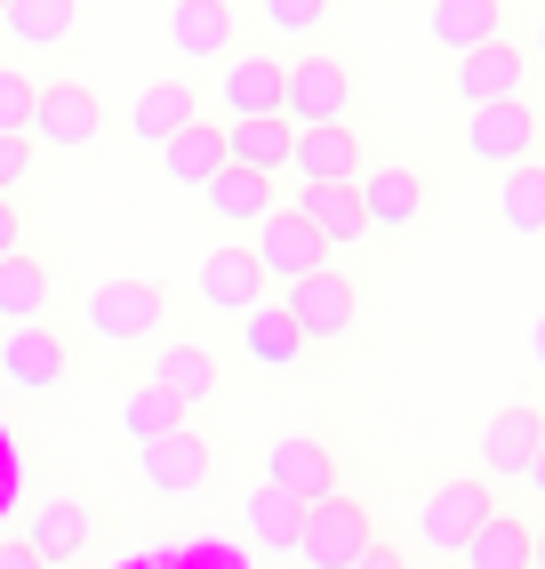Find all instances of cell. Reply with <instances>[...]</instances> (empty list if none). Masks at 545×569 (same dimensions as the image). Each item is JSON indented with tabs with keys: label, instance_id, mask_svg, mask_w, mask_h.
I'll return each mask as SVG.
<instances>
[{
	"label": "cell",
	"instance_id": "obj_9",
	"mask_svg": "<svg viewBox=\"0 0 545 569\" xmlns=\"http://www.w3.org/2000/svg\"><path fill=\"white\" fill-rule=\"evenodd\" d=\"M489 506H497V498H489V481H482V473H474V481H442L434 498H425V513H417V538L434 546V553H457V546L482 529Z\"/></svg>",
	"mask_w": 545,
	"mask_h": 569
},
{
	"label": "cell",
	"instance_id": "obj_33",
	"mask_svg": "<svg viewBox=\"0 0 545 569\" xmlns=\"http://www.w3.org/2000/svg\"><path fill=\"white\" fill-rule=\"evenodd\" d=\"M249 353L281 369V361H297V353H305V337H297V321H289L281 306H249Z\"/></svg>",
	"mask_w": 545,
	"mask_h": 569
},
{
	"label": "cell",
	"instance_id": "obj_28",
	"mask_svg": "<svg viewBox=\"0 0 545 569\" xmlns=\"http://www.w3.org/2000/svg\"><path fill=\"white\" fill-rule=\"evenodd\" d=\"M241 521H249V538H257L272 561H289V553H297V521H305V506H297V498H281L272 481H257L249 498H241Z\"/></svg>",
	"mask_w": 545,
	"mask_h": 569
},
{
	"label": "cell",
	"instance_id": "obj_17",
	"mask_svg": "<svg viewBox=\"0 0 545 569\" xmlns=\"http://www.w3.org/2000/svg\"><path fill=\"white\" fill-rule=\"evenodd\" d=\"M265 481L281 489V498H297V506H314V498H329L337 489V466H329V449L321 441H272L265 449Z\"/></svg>",
	"mask_w": 545,
	"mask_h": 569
},
{
	"label": "cell",
	"instance_id": "obj_15",
	"mask_svg": "<svg viewBox=\"0 0 545 569\" xmlns=\"http://www.w3.org/2000/svg\"><path fill=\"white\" fill-rule=\"evenodd\" d=\"M169 49L185 64L232 57V0H169Z\"/></svg>",
	"mask_w": 545,
	"mask_h": 569
},
{
	"label": "cell",
	"instance_id": "obj_35",
	"mask_svg": "<svg viewBox=\"0 0 545 569\" xmlns=\"http://www.w3.org/2000/svg\"><path fill=\"white\" fill-rule=\"evenodd\" d=\"M272 32H321L329 24V0H257Z\"/></svg>",
	"mask_w": 545,
	"mask_h": 569
},
{
	"label": "cell",
	"instance_id": "obj_44",
	"mask_svg": "<svg viewBox=\"0 0 545 569\" xmlns=\"http://www.w3.org/2000/svg\"><path fill=\"white\" fill-rule=\"evenodd\" d=\"M0 9H9V0H0Z\"/></svg>",
	"mask_w": 545,
	"mask_h": 569
},
{
	"label": "cell",
	"instance_id": "obj_39",
	"mask_svg": "<svg viewBox=\"0 0 545 569\" xmlns=\"http://www.w3.org/2000/svg\"><path fill=\"white\" fill-rule=\"evenodd\" d=\"M0 569H41V561H32V546H24V538H0Z\"/></svg>",
	"mask_w": 545,
	"mask_h": 569
},
{
	"label": "cell",
	"instance_id": "obj_18",
	"mask_svg": "<svg viewBox=\"0 0 545 569\" xmlns=\"http://www.w3.org/2000/svg\"><path fill=\"white\" fill-rule=\"evenodd\" d=\"M265 264L249 257V249H209L201 257V306H217V313H249V306H265Z\"/></svg>",
	"mask_w": 545,
	"mask_h": 569
},
{
	"label": "cell",
	"instance_id": "obj_3",
	"mask_svg": "<svg viewBox=\"0 0 545 569\" xmlns=\"http://www.w3.org/2000/svg\"><path fill=\"white\" fill-rule=\"evenodd\" d=\"M281 313L297 321L305 346H337V337L361 321V289L345 281L337 264H321V273H305V281H289V289H281Z\"/></svg>",
	"mask_w": 545,
	"mask_h": 569
},
{
	"label": "cell",
	"instance_id": "obj_43",
	"mask_svg": "<svg viewBox=\"0 0 545 569\" xmlns=\"http://www.w3.org/2000/svg\"><path fill=\"white\" fill-rule=\"evenodd\" d=\"M537 57H545V24H537Z\"/></svg>",
	"mask_w": 545,
	"mask_h": 569
},
{
	"label": "cell",
	"instance_id": "obj_20",
	"mask_svg": "<svg viewBox=\"0 0 545 569\" xmlns=\"http://www.w3.org/2000/svg\"><path fill=\"white\" fill-rule=\"evenodd\" d=\"M281 57H232L225 64V112H232V121H265V112H281Z\"/></svg>",
	"mask_w": 545,
	"mask_h": 569
},
{
	"label": "cell",
	"instance_id": "obj_14",
	"mask_svg": "<svg viewBox=\"0 0 545 569\" xmlns=\"http://www.w3.org/2000/svg\"><path fill=\"white\" fill-rule=\"evenodd\" d=\"M297 217L321 233V249H329V257H337V249H361V233H369L361 177H354V184H305V193H297Z\"/></svg>",
	"mask_w": 545,
	"mask_h": 569
},
{
	"label": "cell",
	"instance_id": "obj_5",
	"mask_svg": "<svg viewBox=\"0 0 545 569\" xmlns=\"http://www.w3.org/2000/svg\"><path fill=\"white\" fill-rule=\"evenodd\" d=\"M89 529H97V513H89V498H72V489H41V498L24 506V546H32L41 569H72L89 553Z\"/></svg>",
	"mask_w": 545,
	"mask_h": 569
},
{
	"label": "cell",
	"instance_id": "obj_38",
	"mask_svg": "<svg viewBox=\"0 0 545 569\" xmlns=\"http://www.w3.org/2000/svg\"><path fill=\"white\" fill-rule=\"evenodd\" d=\"M24 249V217H17V201H0V257H17Z\"/></svg>",
	"mask_w": 545,
	"mask_h": 569
},
{
	"label": "cell",
	"instance_id": "obj_8",
	"mask_svg": "<svg viewBox=\"0 0 545 569\" xmlns=\"http://www.w3.org/2000/svg\"><path fill=\"white\" fill-rule=\"evenodd\" d=\"M249 257L265 264V281H272V289H289V281H305V273H321V264H329L321 233H314V224H305L297 209H272V217L257 224Z\"/></svg>",
	"mask_w": 545,
	"mask_h": 569
},
{
	"label": "cell",
	"instance_id": "obj_2",
	"mask_svg": "<svg viewBox=\"0 0 545 569\" xmlns=\"http://www.w3.org/2000/svg\"><path fill=\"white\" fill-rule=\"evenodd\" d=\"M369 538H377V529H369V506L329 489V498H314V506H305V521H297V561H305V569H354V553H361Z\"/></svg>",
	"mask_w": 545,
	"mask_h": 569
},
{
	"label": "cell",
	"instance_id": "obj_4",
	"mask_svg": "<svg viewBox=\"0 0 545 569\" xmlns=\"http://www.w3.org/2000/svg\"><path fill=\"white\" fill-rule=\"evenodd\" d=\"M81 321L97 346H145L169 321V297H161V281H105V289H89Z\"/></svg>",
	"mask_w": 545,
	"mask_h": 569
},
{
	"label": "cell",
	"instance_id": "obj_40",
	"mask_svg": "<svg viewBox=\"0 0 545 569\" xmlns=\"http://www.w3.org/2000/svg\"><path fill=\"white\" fill-rule=\"evenodd\" d=\"M522 481H529V489H537V498H545V441H537V458L522 466Z\"/></svg>",
	"mask_w": 545,
	"mask_h": 569
},
{
	"label": "cell",
	"instance_id": "obj_21",
	"mask_svg": "<svg viewBox=\"0 0 545 569\" xmlns=\"http://www.w3.org/2000/svg\"><path fill=\"white\" fill-rule=\"evenodd\" d=\"M289 144H297V129L281 121V112H265V121H225V161H232V169L281 177V169H289Z\"/></svg>",
	"mask_w": 545,
	"mask_h": 569
},
{
	"label": "cell",
	"instance_id": "obj_12",
	"mask_svg": "<svg viewBox=\"0 0 545 569\" xmlns=\"http://www.w3.org/2000/svg\"><path fill=\"white\" fill-rule=\"evenodd\" d=\"M522 81H529V57L505 41V32L457 57V97L465 104H505V97H522Z\"/></svg>",
	"mask_w": 545,
	"mask_h": 569
},
{
	"label": "cell",
	"instance_id": "obj_30",
	"mask_svg": "<svg viewBox=\"0 0 545 569\" xmlns=\"http://www.w3.org/2000/svg\"><path fill=\"white\" fill-rule=\"evenodd\" d=\"M497 24H505V0H434V17H425V32H434L442 49H482L497 41Z\"/></svg>",
	"mask_w": 545,
	"mask_h": 569
},
{
	"label": "cell",
	"instance_id": "obj_22",
	"mask_svg": "<svg viewBox=\"0 0 545 569\" xmlns=\"http://www.w3.org/2000/svg\"><path fill=\"white\" fill-rule=\"evenodd\" d=\"M201 201H209V217L217 224H265L272 209H281V201H272V177H257V169H217L209 184H201Z\"/></svg>",
	"mask_w": 545,
	"mask_h": 569
},
{
	"label": "cell",
	"instance_id": "obj_19",
	"mask_svg": "<svg viewBox=\"0 0 545 569\" xmlns=\"http://www.w3.org/2000/svg\"><path fill=\"white\" fill-rule=\"evenodd\" d=\"M185 121H201V89H192V81H152V89H137V104H129V137L152 144V153H161Z\"/></svg>",
	"mask_w": 545,
	"mask_h": 569
},
{
	"label": "cell",
	"instance_id": "obj_1",
	"mask_svg": "<svg viewBox=\"0 0 545 569\" xmlns=\"http://www.w3.org/2000/svg\"><path fill=\"white\" fill-rule=\"evenodd\" d=\"M354 112V64L345 57H297L281 72V121L289 129H329Z\"/></svg>",
	"mask_w": 545,
	"mask_h": 569
},
{
	"label": "cell",
	"instance_id": "obj_36",
	"mask_svg": "<svg viewBox=\"0 0 545 569\" xmlns=\"http://www.w3.org/2000/svg\"><path fill=\"white\" fill-rule=\"evenodd\" d=\"M24 169H32V137H0V201L24 184Z\"/></svg>",
	"mask_w": 545,
	"mask_h": 569
},
{
	"label": "cell",
	"instance_id": "obj_41",
	"mask_svg": "<svg viewBox=\"0 0 545 569\" xmlns=\"http://www.w3.org/2000/svg\"><path fill=\"white\" fill-rule=\"evenodd\" d=\"M529 361H537V369H545V313H537V321H529Z\"/></svg>",
	"mask_w": 545,
	"mask_h": 569
},
{
	"label": "cell",
	"instance_id": "obj_6",
	"mask_svg": "<svg viewBox=\"0 0 545 569\" xmlns=\"http://www.w3.org/2000/svg\"><path fill=\"white\" fill-rule=\"evenodd\" d=\"M72 377V346H65V329L57 321H24L0 337V386H17V393H57Z\"/></svg>",
	"mask_w": 545,
	"mask_h": 569
},
{
	"label": "cell",
	"instance_id": "obj_37",
	"mask_svg": "<svg viewBox=\"0 0 545 569\" xmlns=\"http://www.w3.org/2000/svg\"><path fill=\"white\" fill-rule=\"evenodd\" d=\"M354 569H409V561H402V546H385V538H369V546L354 553Z\"/></svg>",
	"mask_w": 545,
	"mask_h": 569
},
{
	"label": "cell",
	"instance_id": "obj_34",
	"mask_svg": "<svg viewBox=\"0 0 545 569\" xmlns=\"http://www.w3.org/2000/svg\"><path fill=\"white\" fill-rule=\"evenodd\" d=\"M32 97H41V89H32V72L24 64H0V137H24L32 129Z\"/></svg>",
	"mask_w": 545,
	"mask_h": 569
},
{
	"label": "cell",
	"instance_id": "obj_31",
	"mask_svg": "<svg viewBox=\"0 0 545 569\" xmlns=\"http://www.w3.org/2000/svg\"><path fill=\"white\" fill-rule=\"evenodd\" d=\"M497 217H505V233H522L537 241L545 233V169L522 161V169H505V193H497Z\"/></svg>",
	"mask_w": 545,
	"mask_h": 569
},
{
	"label": "cell",
	"instance_id": "obj_13",
	"mask_svg": "<svg viewBox=\"0 0 545 569\" xmlns=\"http://www.w3.org/2000/svg\"><path fill=\"white\" fill-rule=\"evenodd\" d=\"M537 441H545V417L537 409H497L489 417V426H482V449H474V458H482V481H522V466L537 458Z\"/></svg>",
	"mask_w": 545,
	"mask_h": 569
},
{
	"label": "cell",
	"instance_id": "obj_11",
	"mask_svg": "<svg viewBox=\"0 0 545 569\" xmlns=\"http://www.w3.org/2000/svg\"><path fill=\"white\" fill-rule=\"evenodd\" d=\"M137 466H145V481L161 489V498H192V489L209 481V441L192 426H177L161 441H137Z\"/></svg>",
	"mask_w": 545,
	"mask_h": 569
},
{
	"label": "cell",
	"instance_id": "obj_29",
	"mask_svg": "<svg viewBox=\"0 0 545 569\" xmlns=\"http://www.w3.org/2000/svg\"><path fill=\"white\" fill-rule=\"evenodd\" d=\"M161 161H169L177 184H192V193H201V184L225 169V121H185V129L161 144Z\"/></svg>",
	"mask_w": 545,
	"mask_h": 569
},
{
	"label": "cell",
	"instance_id": "obj_42",
	"mask_svg": "<svg viewBox=\"0 0 545 569\" xmlns=\"http://www.w3.org/2000/svg\"><path fill=\"white\" fill-rule=\"evenodd\" d=\"M529 569H545V529H529Z\"/></svg>",
	"mask_w": 545,
	"mask_h": 569
},
{
	"label": "cell",
	"instance_id": "obj_10",
	"mask_svg": "<svg viewBox=\"0 0 545 569\" xmlns=\"http://www.w3.org/2000/svg\"><path fill=\"white\" fill-rule=\"evenodd\" d=\"M465 144H474V161H489V169H522V161H529V144H537V112H529L522 97L474 104V121H465Z\"/></svg>",
	"mask_w": 545,
	"mask_h": 569
},
{
	"label": "cell",
	"instance_id": "obj_24",
	"mask_svg": "<svg viewBox=\"0 0 545 569\" xmlns=\"http://www.w3.org/2000/svg\"><path fill=\"white\" fill-rule=\"evenodd\" d=\"M457 561H465V569H529V521L505 513V506H489L482 529L457 546Z\"/></svg>",
	"mask_w": 545,
	"mask_h": 569
},
{
	"label": "cell",
	"instance_id": "obj_27",
	"mask_svg": "<svg viewBox=\"0 0 545 569\" xmlns=\"http://www.w3.org/2000/svg\"><path fill=\"white\" fill-rule=\"evenodd\" d=\"M361 209H369V233H402V224L425 217V184L409 169H369L361 177Z\"/></svg>",
	"mask_w": 545,
	"mask_h": 569
},
{
	"label": "cell",
	"instance_id": "obj_32",
	"mask_svg": "<svg viewBox=\"0 0 545 569\" xmlns=\"http://www.w3.org/2000/svg\"><path fill=\"white\" fill-rule=\"evenodd\" d=\"M185 417H192V409H185L177 393L137 386V393H129V409H121V426H129V441H161V433H177V426H185Z\"/></svg>",
	"mask_w": 545,
	"mask_h": 569
},
{
	"label": "cell",
	"instance_id": "obj_23",
	"mask_svg": "<svg viewBox=\"0 0 545 569\" xmlns=\"http://www.w3.org/2000/svg\"><path fill=\"white\" fill-rule=\"evenodd\" d=\"M49 297H57V273L41 257H0V321L24 329V321H49Z\"/></svg>",
	"mask_w": 545,
	"mask_h": 569
},
{
	"label": "cell",
	"instance_id": "obj_7",
	"mask_svg": "<svg viewBox=\"0 0 545 569\" xmlns=\"http://www.w3.org/2000/svg\"><path fill=\"white\" fill-rule=\"evenodd\" d=\"M97 129H105L97 89H81V81H49L41 97H32V129H24V137H41L49 153H89Z\"/></svg>",
	"mask_w": 545,
	"mask_h": 569
},
{
	"label": "cell",
	"instance_id": "obj_25",
	"mask_svg": "<svg viewBox=\"0 0 545 569\" xmlns=\"http://www.w3.org/2000/svg\"><path fill=\"white\" fill-rule=\"evenodd\" d=\"M72 24H81V0H9L0 9V32L17 49H65Z\"/></svg>",
	"mask_w": 545,
	"mask_h": 569
},
{
	"label": "cell",
	"instance_id": "obj_26",
	"mask_svg": "<svg viewBox=\"0 0 545 569\" xmlns=\"http://www.w3.org/2000/svg\"><path fill=\"white\" fill-rule=\"evenodd\" d=\"M145 386H161V393H177L185 409H201V401L217 393V353H209V346H161V353H152V369H145Z\"/></svg>",
	"mask_w": 545,
	"mask_h": 569
},
{
	"label": "cell",
	"instance_id": "obj_16",
	"mask_svg": "<svg viewBox=\"0 0 545 569\" xmlns=\"http://www.w3.org/2000/svg\"><path fill=\"white\" fill-rule=\"evenodd\" d=\"M289 169H297L305 184H354V177H361V137L345 129V121H329V129H297Z\"/></svg>",
	"mask_w": 545,
	"mask_h": 569
}]
</instances>
